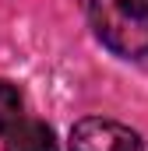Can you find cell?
Segmentation results:
<instances>
[{
	"label": "cell",
	"mask_w": 148,
	"mask_h": 151,
	"mask_svg": "<svg viewBox=\"0 0 148 151\" xmlns=\"http://www.w3.org/2000/svg\"><path fill=\"white\" fill-rule=\"evenodd\" d=\"M71 151H148V144L123 123L81 119L71 130Z\"/></svg>",
	"instance_id": "obj_2"
},
{
	"label": "cell",
	"mask_w": 148,
	"mask_h": 151,
	"mask_svg": "<svg viewBox=\"0 0 148 151\" xmlns=\"http://www.w3.org/2000/svg\"><path fill=\"white\" fill-rule=\"evenodd\" d=\"M18 119H21V99L7 81H0V130H7Z\"/></svg>",
	"instance_id": "obj_4"
},
{
	"label": "cell",
	"mask_w": 148,
	"mask_h": 151,
	"mask_svg": "<svg viewBox=\"0 0 148 151\" xmlns=\"http://www.w3.org/2000/svg\"><path fill=\"white\" fill-rule=\"evenodd\" d=\"M95 35L120 56H148V0H88Z\"/></svg>",
	"instance_id": "obj_1"
},
{
	"label": "cell",
	"mask_w": 148,
	"mask_h": 151,
	"mask_svg": "<svg viewBox=\"0 0 148 151\" xmlns=\"http://www.w3.org/2000/svg\"><path fill=\"white\" fill-rule=\"evenodd\" d=\"M4 134H7V151H57L49 127L39 119H18Z\"/></svg>",
	"instance_id": "obj_3"
}]
</instances>
